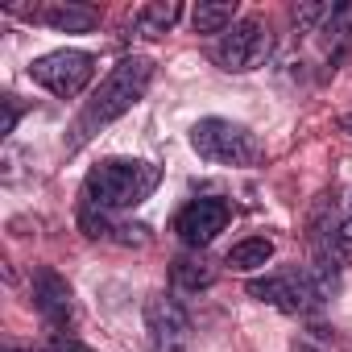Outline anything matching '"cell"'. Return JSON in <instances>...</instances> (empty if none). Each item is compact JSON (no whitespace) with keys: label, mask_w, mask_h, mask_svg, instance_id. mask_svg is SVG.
Instances as JSON below:
<instances>
[{"label":"cell","mask_w":352,"mask_h":352,"mask_svg":"<svg viewBox=\"0 0 352 352\" xmlns=\"http://www.w3.org/2000/svg\"><path fill=\"white\" fill-rule=\"evenodd\" d=\"M191 25H195V34H220L224 38L236 25V5H228V0H216V5H195Z\"/></svg>","instance_id":"11"},{"label":"cell","mask_w":352,"mask_h":352,"mask_svg":"<svg viewBox=\"0 0 352 352\" xmlns=\"http://www.w3.org/2000/svg\"><path fill=\"white\" fill-rule=\"evenodd\" d=\"M34 307L38 315L54 327V336H63L75 319V294L67 286V278H58L54 270H34Z\"/></svg>","instance_id":"9"},{"label":"cell","mask_w":352,"mask_h":352,"mask_svg":"<svg viewBox=\"0 0 352 352\" xmlns=\"http://www.w3.org/2000/svg\"><path fill=\"white\" fill-rule=\"evenodd\" d=\"M179 5H145V9H137V17H133V30L137 34H145V38H157V34H166L174 21H179Z\"/></svg>","instance_id":"13"},{"label":"cell","mask_w":352,"mask_h":352,"mask_svg":"<svg viewBox=\"0 0 352 352\" xmlns=\"http://www.w3.org/2000/svg\"><path fill=\"white\" fill-rule=\"evenodd\" d=\"M21 13L30 21L63 30V34H87V30L100 25V13L91 5H67V0H54V5H42V9H21Z\"/></svg>","instance_id":"10"},{"label":"cell","mask_w":352,"mask_h":352,"mask_svg":"<svg viewBox=\"0 0 352 352\" xmlns=\"http://www.w3.org/2000/svg\"><path fill=\"white\" fill-rule=\"evenodd\" d=\"M162 183V170L153 162H129V157H112L100 162L87 179H83V216H112L124 208H137L153 195V187Z\"/></svg>","instance_id":"2"},{"label":"cell","mask_w":352,"mask_h":352,"mask_svg":"<svg viewBox=\"0 0 352 352\" xmlns=\"http://www.w3.org/2000/svg\"><path fill=\"white\" fill-rule=\"evenodd\" d=\"M174 278H179V286H187V290L212 286V270H204V261H187V257L174 265Z\"/></svg>","instance_id":"14"},{"label":"cell","mask_w":352,"mask_h":352,"mask_svg":"<svg viewBox=\"0 0 352 352\" xmlns=\"http://www.w3.org/2000/svg\"><path fill=\"white\" fill-rule=\"evenodd\" d=\"M17 116H21L17 96H5V124H0V133H13V129H17Z\"/></svg>","instance_id":"15"},{"label":"cell","mask_w":352,"mask_h":352,"mask_svg":"<svg viewBox=\"0 0 352 352\" xmlns=\"http://www.w3.org/2000/svg\"><path fill=\"white\" fill-rule=\"evenodd\" d=\"M153 58H145V54H129V58H120L112 71H108V79L91 91V100L83 104V112L75 116V124H71V137H67V153H75V149H83L96 133H104L112 120H120L145 91H149V83H153Z\"/></svg>","instance_id":"1"},{"label":"cell","mask_w":352,"mask_h":352,"mask_svg":"<svg viewBox=\"0 0 352 352\" xmlns=\"http://www.w3.org/2000/svg\"><path fill=\"white\" fill-rule=\"evenodd\" d=\"M228 216H232V208H228L224 199H216V195L191 199V204L179 212V220H174V232H179L183 245H191V249H208V245L228 228Z\"/></svg>","instance_id":"8"},{"label":"cell","mask_w":352,"mask_h":352,"mask_svg":"<svg viewBox=\"0 0 352 352\" xmlns=\"http://www.w3.org/2000/svg\"><path fill=\"white\" fill-rule=\"evenodd\" d=\"M270 54V30L257 21V17H245L236 21L220 42H216V63L224 71H253L261 67Z\"/></svg>","instance_id":"6"},{"label":"cell","mask_w":352,"mask_h":352,"mask_svg":"<svg viewBox=\"0 0 352 352\" xmlns=\"http://www.w3.org/2000/svg\"><path fill=\"white\" fill-rule=\"evenodd\" d=\"M294 352H323V348H315V344H294Z\"/></svg>","instance_id":"17"},{"label":"cell","mask_w":352,"mask_h":352,"mask_svg":"<svg viewBox=\"0 0 352 352\" xmlns=\"http://www.w3.org/2000/svg\"><path fill=\"white\" fill-rule=\"evenodd\" d=\"M145 327H149L153 352H187L191 348V319L179 298L153 294L145 307Z\"/></svg>","instance_id":"7"},{"label":"cell","mask_w":352,"mask_h":352,"mask_svg":"<svg viewBox=\"0 0 352 352\" xmlns=\"http://www.w3.org/2000/svg\"><path fill=\"white\" fill-rule=\"evenodd\" d=\"M191 145L199 157L208 162H220V166H253L261 157V141L236 124V120H224V116H208L191 129Z\"/></svg>","instance_id":"4"},{"label":"cell","mask_w":352,"mask_h":352,"mask_svg":"<svg viewBox=\"0 0 352 352\" xmlns=\"http://www.w3.org/2000/svg\"><path fill=\"white\" fill-rule=\"evenodd\" d=\"M274 257V241L270 236H249V241H241V245H232L228 249V257H224V265H232V270H261L265 261Z\"/></svg>","instance_id":"12"},{"label":"cell","mask_w":352,"mask_h":352,"mask_svg":"<svg viewBox=\"0 0 352 352\" xmlns=\"http://www.w3.org/2000/svg\"><path fill=\"white\" fill-rule=\"evenodd\" d=\"M91 75H96V58L87 50H50L30 63V79L58 100H75L91 83Z\"/></svg>","instance_id":"5"},{"label":"cell","mask_w":352,"mask_h":352,"mask_svg":"<svg viewBox=\"0 0 352 352\" xmlns=\"http://www.w3.org/2000/svg\"><path fill=\"white\" fill-rule=\"evenodd\" d=\"M336 290V265L327 261H315L307 270H282V274H270V278H257L249 282V294L278 307V311H290V315H311L319 311Z\"/></svg>","instance_id":"3"},{"label":"cell","mask_w":352,"mask_h":352,"mask_svg":"<svg viewBox=\"0 0 352 352\" xmlns=\"http://www.w3.org/2000/svg\"><path fill=\"white\" fill-rule=\"evenodd\" d=\"M340 129H344V133L352 137V112H348V116H340Z\"/></svg>","instance_id":"16"}]
</instances>
